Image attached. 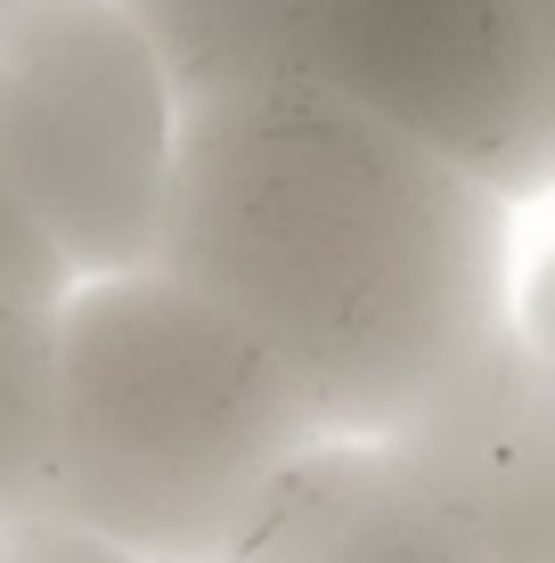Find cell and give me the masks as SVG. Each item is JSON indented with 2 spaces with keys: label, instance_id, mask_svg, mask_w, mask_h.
I'll return each instance as SVG.
<instances>
[{
  "label": "cell",
  "instance_id": "obj_10",
  "mask_svg": "<svg viewBox=\"0 0 555 563\" xmlns=\"http://www.w3.org/2000/svg\"><path fill=\"white\" fill-rule=\"evenodd\" d=\"M9 9H16V0H0V16H9Z\"/></svg>",
  "mask_w": 555,
  "mask_h": 563
},
{
  "label": "cell",
  "instance_id": "obj_4",
  "mask_svg": "<svg viewBox=\"0 0 555 563\" xmlns=\"http://www.w3.org/2000/svg\"><path fill=\"white\" fill-rule=\"evenodd\" d=\"M376 450L482 555L555 563V360L531 352L514 319Z\"/></svg>",
  "mask_w": 555,
  "mask_h": 563
},
{
  "label": "cell",
  "instance_id": "obj_5",
  "mask_svg": "<svg viewBox=\"0 0 555 563\" xmlns=\"http://www.w3.org/2000/svg\"><path fill=\"white\" fill-rule=\"evenodd\" d=\"M229 563H499L417 490L376 441H328L278 482V498Z\"/></svg>",
  "mask_w": 555,
  "mask_h": 563
},
{
  "label": "cell",
  "instance_id": "obj_8",
  "mask_svg": "<svg viewBox=\"0 0 555 563\" xmlns=\"http://www.w3.org/2000/svg\"><path fill=\"white\" fill-rule=\"evenodd\" d=\"M449 9H466L474 25L507 33V42L547 74V90H555V0H449Z\"/></svg>",
  "mask_w": 555,
  "mask_h": 563
},
{
  "label": "cell",
  "instance_id": "obj_3",
  "mask_svg": "<svg viewBox=\"0 0 555 563\" xmlns=\"http://www.w3.org/2000/svg\"><path fill=\"white\" fill-rule=\"evenodd\" d=\"M180 90L123 0H16L0 16V155L74 278L147 269Z\"/></svg>",
  "mask_w": 555,
  "mask_h": 563
},
{
  "label": "cell",
  "instance_id": "obj_1",
  "mask_svg": "<svg viewBox=\"0 0 555 563\" xmlns=\"http://www.w3.org/2000/svg\"><path fill=\"white\" fill-rule=\"evenodd\" d=\"M147 269L270 352L328 441H385L507 327V197L319 82L180 107Z\"/></svg>",
  "mask_w": 555,
  "mask_h": 563
},
{
  "label": "cell",
  "instance_id": "obj_9",
  "mask_svg": "<svg viewBox=\"0 0 555 563\" xmlns=\"http://www.w3.org/2000/svg\"><path fill=\"white\" fill-rule=\"evenodd\" d=\"M507 319H514V335H523V343H531L540 360H555V245L540 254V269H531V278L514 286Z\"/></svg>",
  "mask_w": 555,
  "mask_h": 563
},
{
  "label": "cell",
  "instance_id": "obj_7",
  "mask_svg": "<svg viewBox=\"0 0 555 563\" xmlns=\"http://www.w3.org/2000/svg\"><path fill=\"white\" fill-rule=\"evenodd\" d=\"M0 563H147V555L114 548L107 531H90V522L57 515V507H33V515L0 522Z\"/></svg>",
  "mask_w": 555,
  "mask_h": 563
},
{
  "label": "cell",
  "instance_id": "obj_2",
  "mask_svg": "<svg viewBox=\"0 0 555 563\" xmlns=\"http://www.w3.org/2000/svg\"><path fill=\"white\" fill-rule=\"evenodd\" d=\"M328 424L295 376L164 269L82 278L57 319V457L42 507L147 563H229Z\"/></svg>",
  "mask_w": 555,
  "mask_h": 563
},
{
  "label": "cell",
  "instance_id": "obj_6",
  "mask_svg": "<svg viewBox=\"0 0 555 563\" xmlns=\"http://www.w3.org/2000/svg\"><path fill=\"white\" fill-rule=\"evenodd\" d=\"M57 319L66 302L0 286V522L49 498L57 457Z\"/></svg>",
  "mask_w": 555,
  "mask_h": 563
}]
</instances>
